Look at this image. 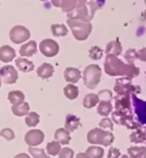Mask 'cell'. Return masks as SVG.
Here are the masks:
<instances>
[{"label": "cell", "mask_w": 146, "mask_h": 158, "mask_svg": "<svg viewBox=\"0 0 146 158\" xmlns=\"http://www.w3.org/2000/svg\"><path fill=\"white\" fill-rule=\"evenodd\" d=\"M104 70L105 73L110 76H125L130 79L136 78L140 73L139 68L134 64H126L116 56H106L104 61Z\"/></svg>", "instance_id": "cell-1"}, {"label": "cell", "mask_w": 146, "mask_h": 158, "mask_svg": "<svg viewBox=\"0 0 146 158\" xmlns=\"http://www.w3.org/2000/svg\"><path fill=\"white\" fill-rule=\"evenodd\" d=\"M112 120L115 123L118 125L125 126L128 129H139L142 128V126L139 122L133 121V117L131 114H127L122 113L121 111L115 110L112 113Z\"/></svg>", "instance_id": "cell-7"}, {"label": "cell", "mask_w": 146, "mask_h": 158, "mask_svg": "<svg viewBox=\"0 0 146 158\" xmlns=\"http://www.w3.org/2000/svg\"><path fill=\"white\" fill-rule=\"evenodd\" d=\"M114 91L118 95H131L138 94L141 92V88L139 85H134L131 84V79L128 77L117 79L115 81V85Z\"/></svg>", "instance_id": "cell-5"}, {"label": "cell", "mask_w": 146, "mask_h": 158, "mask_svg": "<svg viewBox=\"0 0 146 158\" xmlns=\"http://www.w3.org/2000/svg\"><path fill=\"white\" fill-rule=\"evenodd\" d=\"M121 156V151L118 150L117 148L111 147L109 150L108 153V157L107 158H119Z\"/></svg>", "instance_id": "cell-41"}, {"label": "cell", "mask_w": 146, "mask_h": 158, "mask_svg": "<svg viewBox=\"0 0 146 158\" xmlns=\"http://www.w3.org/2000/svg\"><path fill=\"white\" fill-rule=\"evenodd\" d=\"M102 69L98 64H90L83 71V81L87 88L93 90L101 81Z\"/></svg>", "instance_id": "cell-4"}, {"label": "cell", "mask_w": 146, "mask_h": 158, "mask_svg": "<svg viewBox=\"0 0 146 158\" xmlns=\"http://www.w3.org/2000/svg\"><path fill=\"white\" fill-rule=\"evenodd\" d=\"M31 36L29 30L23 26H15L10 32V39L15 44H22L27 40Z\"/></svg>", "instance_id": "cell-8"}, {"label": "cell", "mask_w": 146, "mask_h": 158, "mask_svg": "<svg viewBox=\"0 0 146 158\" xmlns=\"http://www.w3.org/2000/svg\"><path fill=\"white\" fill-rule=\"evenodd\" d=\"M67 24L72 31L73 37L79 41H84L87 40L92 30V25L90 22L68 19Z\"/></svg>", "instance_id": "cell-2"}, {"label": "cell", "mask_w": 146, "mask_h": 158, "mask_svg": "<svg viewBox=\"0 0 146 158\" xmlns=\"http://www.w3.org/2000/svg\"><path fill=\"white\" fill-rule=\"evenodd\" d=\"M99 127L101 128L104 129H110V131H113L114 129V123L112 122V121L110 120V118L104 117L103 119H102L100 122H99Z\"/></svg>", "instance_id": "cell-38"}, {"label": "cell", "mask_w": 146, "mask_h": 158, "mask_svg": "<svg viewBox=\"0 0 146 158\" xmlns=\"http://www.w3.org/2000/svg\"><path fill=\"white\" fill-rule=\"evenodd\" d=\"M95 12L92 10L91 7L89 6L88 3L81 6V7L76 8L75 10L68 13V18L72 20H79L82 22H90L94 17Z\"/></svg>", "instance_id": "cell-6"}, {"label": "cell", "mask_w": 146, "mask_h": 158, "mask_svg": "<svg viewBox=\"0 0 146 158\" xmlns=\"http://www.w3.org/2000/svg\"><path fill=\"white\" fill-rule=\"evenodd\" d=\"M63 92H64V95L68 99L73 100L77 98L79 96V88L74 85L69 84L64 87Z\"/></svg>", "instance_id": "cell-27"}, {"label": "cell", "mask_w": 146, "mask_h": 158, "mask_svg": "<svg viewBox=\"0 0 146 158\" xmlns=\"http://www.w3.org/2000/svg\"><path fill=\"white\" fill-rule=\"evenodd\" d=\"M40 115L36 112L33 111V112H29V114H27V116L25 119V122L27 127H33L40 123Z\"/></svg>", "instance_id": "cell-31"}, {"label": "cell", "mask_w": 146, "mask_h": 158, "mask_svg": "<svg viewBox=\"0 0 146 158\" xmlns=\"http://www.w3.org/2000/svg\"><path fill=\"white\" fill-rule=\"evenodd\" d=\"M51 29L52 34L56 37H64L69 33V30L64 24H52Z\"/></svg>", "instance_id": "cell-28"}, {"label": "cell", "mask_w": 146, "mask_h": 158, "mask_svg": "<svg viewBox=\"0 0 146 158\" xmlns=\"http://www.w3.org/2000/svg\"><path fill=\"white\" fill-rule=\"evenodd\" d=\"M64 78L67 82L75 84L81 78V72L76 68H72V67L67 68L64 70Z\"/></svg>", "instance_id": "cell-14"}, {"label": "cell", "mask_w": 146, "mask_h": 158, "mask_svg": "<svg viewBox=\"0 0 146 158\" xmlns=\"http://www.w3.org/2000/svg\"><path fill=\"white\" fill-rule=\"evenodd\" d=\"M127 153L130 158H146V147L131 146L127 149Z\"/></svg>", "instance_id": "cell-23"}, {"label": "cell", "mask_w": 146, "mask_h": 158, "mask_svg": "<svg viewBox=\"0 0 146 158\" xmlns=\"http://www.w3.org/2000/svg\"><path fill=\"white\" fill-rule=\"evenodd\" d=\"M99 97V99L101 101H107V102H111L112 98H113V95H112V92L110 90H102L100 91L99 93L98 94Z\"/></svg>", "instance_id": "cell-36"}, {"label": "cell", "mask_w": 146, "mask_h": 158, "mask_svg": "<svg viewBox=\"0 0 146 158\" xmlns=\"http://www.w3.org/2000/svg\"><path fill=\"white\" fill-rule=\"evenodd\" d=\"M30 107L28 103L24 102L23 103H21L19 105H13L11 107V110L13 114L16 116H24L29 114Z\"/></svg>", "instance_id": "cell-22"}, {"label": "cell", "mask_w": 146, "mask_h": 158, "mask_svg": "<svg viewBox=\"0 0 146 158\" xmlns=\"http://www.w3.org/2000/svg\"><path fill=\"white\" fill-rule=\"evenodd\" d=\"M53 74H54V67L50 63H44L37 69L38 76L43 80H46V79L52 77Z\"/></svg>", "instance_id": "cell-16"}, {"label": "cell", "mask_w": 146, "mask_h": 158, "mask_svg": "<svg viewBox=\"0 0 146 158\" xmlns=\"http://www.w3.org/2000/svg\"><path fill=\"white\" fill-rule=\"evenodd\" d=\"M86 153L90 156V158H102L104 155V150L99 146H90Z\"/></svg>", "instance_id": "cell-29"}, {"label": "cell", "mask_w": 146, "mask_h": 158, "mask_svg": "<svg viewBox=\"0 0 146 158\" xmlns=\"http://www.w3.org/2000/svg\"><path fill=\"white\" fill-rule=\"evenodd\" d=\"M40 51L46 57H53L58 54L59 44L54 40L46 39L40 42Z\"/></svg>", "instance_id": "cell-9"}, {"label": "cell", "mask_w": 146, "mask_h": 158, "mask_svg": "<svg viewBox=\"0 0 146 158\" xmlns=\"http://www.w3.org/2000/svg\"><path fill=\"white\" fill-rule=\"evenodd\" d=\"M89 55H90V57H91L92 60H100V59L102 57V55H103V51L102 49L98 46H92V47L90 49L89 51Z\"/></svg>", "instance_id": "cell-33"}, {"label": "cell", "mask_w": 146, "mask_h": 158, "mask_svg": "<svg viewBox=\"0 0 146 158\" xmlns=\"http://www.w3.org/2000/svg\"><path fill=\"white\" fill-rule=\"evenodd\" d=\"M62 150L61 148V143L58 141H51L50 143H47L46 145V151L47 153L51 156H56L60 153V151Z\"/></svg>", "instance_id": "cell-30"}, {"label": "cell", "mask_w": 146, "mask_h": 158, "mask_svg": "<svg viewBox=\"0 0 146 158\" xmlns=\"http://www.w3.org/2000/svg\"><path fill=\"white\" fill-rule=\"evenodd\" d=\"M44 139V132L39 129H33L30 130L26 133L25 142L29 146H37L43 143Z\"/></svg>", "instance_id": "cell-11"}, {"label": "cell", "mask_w": 146, "mask_h": 158, "mask_svg": "<svg viewBox=\"0 0 146 158\" xmlns=\"http://www.w3.org/2000/svg\"><path fill=\"white\" fill-rule=\"evenodd\" d=\"M125 59L129 64H134L135 61L138 59V53L135 49H128L124 55Z\"/></svg>", "instance_id": "cell-34"}, {"label": "cell", "mask_w": 146, "mask_h": 158, "mask_svg": "<svg viewBox=\"0 0 146 158\" xmlns=\"http://www.w3.org/2000/svg\"><path fill=\"white\" fill-rule=\"evenodd\" d=\"M36 52L37 43L34 40H31L27 42V44H22L20 48V51H19L21 56H27V57L33 56Z\"/></svg>", "instance_id": "cell-15"}, {"label": "cell", "mask_w": 146, "mask_h": 158, "mask_svg": "<svg viewBox=\"0 0 146 158\" xmlns=\"http://www.w3.org/2000/svg\"><path fill=\"white\" fill-rule=\"evenodd\" d=\"M143 16H144V19L146 20V10L144 11V13H143Z\"/></svg>", "instance_id": "cell-47"}, {"label": "cell", "mask_w": 146, "mask_h": 158, "mask_svg": "<svg viewBox=\"0 0 146 158\" xmlns=\"http://www.w3.org/2000/svg\"><path fill=\"white\" fill-rule=\"evenodd\" d=\"M15 65L20 71L24 72V73L31 72L34 69V64L33 62L26 58H22V57L15 59Z\"/></svg>", "instance_id": "cell-18"}, {"label": "cell", "mask_w": 146, "mask_h": 158, "mask_svg": "<svg viewBox=\"0 0 146 158\" xmlns=\"http://www.w3.org/2000/svg\"><path fill=\"white\" fill-rule=\"evenodd\" d=\"M131 95H117L115 98L116 110L122 113L131 114Z\"/></svg>", "instance_id": "cell-12"}, {"label": "cell", "mask_w": 146, "mask_h": 158, "mask_svg": "<svg viewBox=\"0 0 146 158\" xmlns=\"http://www.w3.org/2000/svg\"><path fill=\"white\" fill-rule=\"evenodd\" d=\"M0 137H3L8 141H10L15 139V133L10 128H4L0 132Z\"/></svg>", "instance_id": "cell-39"}, {"label": "cell", "mask_w": 146, "mask_h": 158, "mask_svg": "<svg viewBox=\"0 0 146 158\" xmlns=\"http://www.w3.org/2000/svg\"><path fill=\"white\" fill-rule=\"evenodd\" d=\"M146 140V130L145 129L139 128L131 133L130 135V141L131 143H144Z\"/></svg>", "instance_id": "cell-26"}, {"label": "cell", "mask_w": 146, "mask_h": 158, "mask_svg": "<svg viewBox=\"0 0 146 158\" xmlns=\"http://www.w3.org/2000/svg\"><path fill=\"white\" fill-rule=\"evenodd\" d=\"M138 53V59H139L142 62H146V47L142 48L137 52Z\"/></svg>", "instance_id": "cell-42"}, {"label": "cell", "mask_w": 146, "mask_h": 158, "mask_svg": "<svg viewBox=\"0 0 146 158\" xmlns=\"http://www.w3.org/2000/svg\"><path fill=\"white\" fill-rule=\"evenodd\" d=\"M56 141H58L62 144H69L71 140L70 132L65 128H58L54 135Z\"/></svg>", "instance_id": "cell-19"}, {"label": "cell", "mask_w": 146, "mask_h": 158, "mask_svg": "<svg viewBox=\"0 0 146 158\" xmlns=\"http://www.w3.org/2000/svg\"><path fill=\"white\" fill-rule=\"evenodd\" d=\"M74 152L72 149L65 147L61 150L59 153V158H73Z\"/></svg>", "instance_id": "cell-40"}, {"label": "cell", "mask_w": 146, "mask_h": 158, "mask_svg": "<svg viewBox=\"0 0 146 158\" xmlns=\"http://www.w3.org/2000/svg\"><path fill=\"white\" fill-rule=\"evenodd\" d=\"M15 57V49L10 45H3L0 47V61L3 63H10Z\"/></svg>", "instance_id": "cell-13"}, {"label": "cell", "mask_w": 146, "mask_h": 158, "mask_svg": "<svg viewBox=\"0 0 146 158\" xmlns=\"http://www.w3.org/2000/svg\"><path fill=\"white\" fill-rule=\"evenodd\" d=\"M75 158H90V156H88L86 153H83V152H81V153H78Z\"/></svg>", "instance_id": "cell-45"}, {"label": "cell", "mask_w": 146, "mask_h": 158, "mask_svg": "<svg viewBox=\"0 0 146 158\" xmlns=\"http://www.w3.org/2000/svg\"><path fill=\"white\" fill-rule=\"evenodd\" d=\"M97 112L99 115L107 117L112 112V103L107 101H100L98 107L97 109Z\"/></svg>", "instance_id": "cell-24"}, {"label": "cell", "mask_w": 146, "mask_h": 158, "mask_svg": "<svg viewBox=\"0 0 146 158\" xmlns=\"http://www.w3.org/2000/svg\"><path fill=\"white\" fill-rule=\"evenodd\" d=\"M77 7L76 0H62L61 2V8L62 12L69 13Z\"/></svg>", "instance_id": "cell-32"}, {"label": "cell", "mask_w": 146, "mask_h": 158, "mask_svg": "<svg viewBox=\"0 0 146 158\" xmlns=\"http://www.w3.org/2000/svg\"><path fill=\"white\" fill-rule=\"evenodd\" d=\"M115 140L112 132L105 131L102 128L96 127L91 130L87 134V141L91 144H100L103 146H110Z\"/></svg>", "instance_id": "cell-3"}, {"label": "cell", "mask_w": 146, "mask_h": 158, "mask_svg": "<svg viewBox=\"0 0 146 158\" xmlns=\"http://www.w3.org/2000/svg\"><path fill=\"white\" fill-rule=\"evenodd\" d=\"M122 52V46L120 41L114 40L110 41L109 44H107L105 49V53L107 55L111 54L114 56L121 55Z\"/></svg>", "instance_id": "cell-20"}, {"label": "cell", "mask_w": 146, "mask_h": 158, "mask_svg": "<svg viewBox=\"0 0 146 158\" xmlns=\"http://www.w3.org/2000/svg\"><path fill=\"white\" fill-rule=\"evenodd\" d=\"M81 126V119L73 114H68L66 117L65 129L69 132H73Z\"/></svg>", "instance_id": "cell-17"}, {"label": "cell", "mask_w": 146, "mask_h": 158, "mask_svg": "<svg viewBox=\"0 0 146 158\" xmlns=\"http://www.w3.org/2000/svg\"><path fill=\"white\" fill-rule=\"evenodd\" d=\"M88 4L91 10L96 12L98 10L103 7V5L105 4V0H91L90 2H88Z\"/></svg>", "instance_id": "cell-37"}, {"label": "cell", "mask_w": 146, "mask_h": 158, "mask_svg": "<svg viewBox=\"0 0 146 158\" xmlns=\"http://www.w3.org/2000/svg\"><path fill=\"white\" fill-rule=\"evenodd\" d=\"M121 158H129L127 156H126V155H123V156H121Z\"/></svg>", "instance_id": "cell-48"}, {"label": "cell", "mask_w": 146, "mask_h": 158, "mask_svg": "<svg viewBox=\"0 0 146 158\" xmlns=\"http://www.w3.org/2000/svg\"><path fill=\"white\" fill-rule=\"evenodd\" d=\"M144 4H145V5H146V0H144Z\"/></svg>", "instance_id": "cell-51"}, {"label": "cell", "mask_w": 146, "mask_h": 158, "mask_svg": "<svg viewBox=\"0 0 146 158\" xmlns=\"http://www.w3.org/2000/svg\"><path fill=\"white\" fill-rule=\"evenodd\" d=\"M61 2L62 0H51V4L55 7H61Z\"/></svg>", "instance_id": "cell-44"}, {"label": "cell", "mask_w": 146, "mask_h": 158, "mask_svg": "<svg viewBox=\"0 0 146 158\" xmlns=\"http://www.w3.org/2000/svg\"><path fill=\"white\" fill-rule=\"evenodd\" d=\"M99 97L98 94L95 93H90L87 94L83 99V106L86 109H91L95 107L99 103Z\"/></svg>", "instance_id": "cell-25"}, {"label": "cell", "mask_w": 146, "mask_h": 158, "mask_svg": "<svg viewBox=\"0 0 146 158\" xmlns=\"http://www.w3.org/2000/svg\"><path fill=\"white\" fill-rule=\"evenodd\" d=\"M77 2V7H81V6H83L85 4L87 3V0H76Z\"/></svg>", "instance_id": "cell-43"}, {"label": "cell", "mask_w": 146, "mask_h": 158, "mask_svg": "<svg viewBox=\"0 0 146 158\" xmlns=\"http://www.w3.org/2000/svg\"><path fill=\"white\" fill-rule=\"evenodd\" d=\"M28 152L33 156V158H51L49 156L45 154V152L43 149L33 148L30 146L28 148Z\"/></svg>", "instance_id": "cell-35"}, {"label": "cell", "mask_w": 146, "mask_h": 158, "mask_svg": "<svg viewBox=\"0 0 146 158\" xmlns=\"http://www.w3.org/2000/svg\"><path fill=\"white\" fill-rule=\"evenodd\" d=\"M0 79L5 84H15L18 79V72L11 65L2 67L0 69Z\"/></svg>", "instance_id": "cell-10"}, {"label": "cell", "mask_w": 146, "mask_h": 158, "mask_svg": "<svg viewBox=\"0 0 146 158\" xmlns=\"http://www.w3.org/2000/svg\"><path fill=\"white\" fill-rule=\"evenodd\" d=\"M40 1H43V2H44V1H47V0H40Z\"/></svg>", "instance_id": "cell-50"}, {"label": "cell", "mask_w": 146, "mask_h": 158, "mask_svg": "<svg viewBox=\"0 0 146 158\" xmlns=\"http://www.w3.org/2000/svg\"><path fill=\"white\" fill-rule=\"evenodd\" d=\"M145 74H146V72H145Z\"/></svg>", "instance_id": "cell-52"}, {"label": "cell", "mask_w": 146, "mask_h": 158, "mask_svg": "<svg viewBox=\"0 0 146 158\" xmlns=\"http://www.w3.org/2000/svg\"><path fill=\"white\" fill-rule=\"evenodd\" d=\"M14 158H31L26 153H20V154L16 155Z\"/></svg>", "instance_id": "cell-46"}, {"label": "cell", "mask_w": 146, "mask_h": 158, "mask_svg": "<svg viewBox=\"0 0 146 158\" xmlns=\"http://www.w3.org/2000/svg\"><path fill=\"white\" fill-rule=\"evenodd\" d=\"M8 99L13 105H19L24 103L25 95L21 91H11L8 94Z\"/></svg>", "instance_id": "cell-21"}, {"label": "cell", "mask_w": 146, "mask_h": 158, "mask_svg": "<svg viewBox=\"0 0 146 158\" xmlns=\"http://www.w3.org/2000/svg\"><path fill=\"white\" fill-rule=\"evenodd\" d=\"M0 87H1V79H0Z\"/></svg>", "instance_id": "cell-49"}]
</instances>
